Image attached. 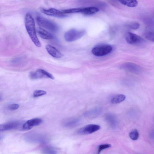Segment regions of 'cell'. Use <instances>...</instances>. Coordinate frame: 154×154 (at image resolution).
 I'll return each instance as SVG.
<instances>
[{"mask_svg": "<svg viewBox=\"0 0 154 154\" xmlns=\"http://www.w3.org/2000/svg\"><path fill=\"white\" fill-rule=\"evenodd\" d=\"M26 28L31 39L37 47H40L41 46L36 33L34 20L30 14L27 13L25 19Z\"/></svg>", "mask_w": 154, "mask_h": 154, "instance_id": "6da1fadb", "label": "cell"}, {"mask_svg": "<svg viewBox=\"0 0 154 154\" xmlns=\"http://www.w3.org/2000/svg\"><path fill=\"white\" fill-rule=\"evenodd\" d=\"M86 33V31L84 30L72 29L66 32L64 38L66 41L73 42L84 36Z\"/></svg>", "mask_w": 154, "mask_h": 154, "instance_id": "7a4b0ae2", "label": "cell"}, {"mask_svg": "<svg viewBox=\"0 0 154 154\" xmlns=\"http://www.w3.org/2000/svg\"><path fill=\"white\" fill-rule=\"evenodd\" d=\"M37 21L39 26L47 29L50 31L55 32L58 30V27L55 23L42 17H37Z\"/></svg>", "mask_w": 154, "mask_h": 154, "instance_id": "3957f363", "label": "cell"}, {"mask_svg": "<svg viewBox=\"0 0 154 154\" xmlns=\"http://www.w3.org/2000/svg\"><path fill=\"white\" fill-rule=\"evenodd\" d=\"M113 50L112 46L109 45H101L96 46L91 50V53L97 57H101L110 53Z\"/></svg>", "mask_w": 154, "mask_h": 154, "instance_id": "277c9868", "label": "cell"}, {"mask_svg": "<svg viewBox=\"0 0 154 154\" xmlns=\"http://www.w3.org/2000/svg\"><path fill=\"white\" fill-rule=\"evenodd\" d=\"M30 77L31 79L35 80L43 78H49L54 79V77L51 74L43 69H39L30 74Z\"/></svg>", "mask_w": 154, "mask_h": 154, "instance_id": "5b68a950", "label": "cell"}, {"mask_svg": "<svg viewBox=\"0 0 154 154\" xmlns=\"http://www.w3.org/2000/svg\"><path fill=\"white\" fill-rule=\"evenodd\" d=\"M101 128V126L96 124H89L81 128L77 132L80 135H87L92 134L97 131Z\"/></svg>", "mask_w": 154, "mask_h": 154, "instance_id": "8992f818", "label": "cell"}, {"mask_svg": "<svg viewBox=\"0 0 154 154\" xmlns=\"http://www.w3.org/2000/svg\"><path fill=\"white\" fill-rule=\"evenodd\" d=\"M21 123L18 121H13L6 124L0 125V131L20 129L22 130Z\"/></svg>", "mask_w": 154, "mask_h": 154, "instance_id": "52a82bcc", "label": "cell"}, {"mask_svg": "<svg viewBox=\"0 0 154 154\" xmlns=\"http://www.w3.org/2000/svg\"><path fill=\"white\" fill-rule=\"evenodd\" d=\"M125 38L127 43L131 45L139 44L143 40L140 36L131 32H128L126 34Z\"/></svg>", "mask_w": 154, "mask_h": 154, "instance_id": "ba28073f", "label": "cell"}, {"mask_svg": "<svg viewBox=\"0 0 154 154\" xmlns=\"http://www.w3.org/2000/svg\"><path fill=\"white\" fill-rule=\"evenodd\" d=\"M43 120L39 118H34L28 120L22 126V130H28L32 129L34 127L42 124Z\"/></svg>", "mask_w": 154, "mask_h": 154, "instance_id": "9c48e42d", "label": "cell"}, {"mask_svg": "<svg viewBox=\"0 0 154 154\" xmlns=\"http://www.w3.org/2000/svg\"><path fill=\"white\" fill-rule=\"evenodd\" d=\"M40 10L43 13L50 16L56 17H63L65 16V14L63 12L54 8L48 9L41 8Z\"/></svg>", "mask_w": 154, "mask_h": 154, "instance_id": "30bf717a", "label": "cell"}, {"mask_svg": "<svg viewBox=\"0 0 154 154\" xmlns=\"http://www.w3.org/2000/svg\"><path fill=\"white\" fill-rule=\"evenodd\" d=\"M121 68L132 73L139 74L141 72V70L139 66L131 63H127L122 65Z\"/></svg>", "mask_w": 154, "mask_h": 154, "instance_id": "8fae6325", "label": "cell"}, {"mask_svg": "<svg viewBox=\"0 0 154 154\" xmlns=\"http://www.w3.org/2000/svg\"><path fill=\"white\" fill-rule=\"evenodd\" d=\"M103 109L101 107H96L85 113V117L90 119H93L99 116L102 113Z\"/></svg>", "mask_w": 154, "mask_h": 154, "instance_id": "7c38bea8", "label": "cell"}, {"mask_svg": "<svg viewBox=\"0 0 154 154\" xmlns=\"http://www.w3.org/2000/svg\"><path fill=\"white\" fill-rule=\"evenodd\" d=\"M45 48L48 53L54 58H60L63 57V54L58 49L52 45H47L45 46Z\"/></svg>", "mask_w": 154, "mask_h": 154, "instance_id": "4fadbf2b", "label": "cell"}, {"mask_svg": "<svg viewBox=\"0 0 154 154\" xmlns=\"http://www.w3.org/2000/svg\"><path fill=\"white\" fill-rule=\"evenodd\" d=\"M80 121V120L78 118H70L64 120L63 122V125L66 127L73 128L78 126Z\"/></svg>", "mask_w": 154, "mask_h": 154, "instance_id": "5bb4252c", "label": "cell"}, {"mask_svg": "<svg viewBox=\"0 0 154 154\" xmlns=\"http://www.w3.org/2000/svg\"><path fill=\"white\" fill-rule=\"evenodd\" d=\"M38 31L40 36L44 39L50 40L53 38V36L52 34L41 28H39Z\"/></svg>", "mask_w": 154, "mask_h": 154, "instance_id": "9a60e30c", "label": "cell"}, {"mask_svg": "<svg viewBox=\"0 0 154 154\" xmlns=\"http://www.w3.org/2000/svg\"><path fill=\"white\" fill-rule=\"evenodd\" d=\"M99 9L95 7H90L82 8V13L87 15L94 14L99 11Z\"/></svg>", "mask_w": 154, "mask_h": 154, "instance_id": "2e32d148", "label": "cell"}, {"mask_svg": "<svg viewBox=\"0 0 154 154\" xmlns=\"http://www.w3.org/2000/svg\"><path fill=\"white\" fill-rule=\"evenodd\" d=\"M126 99V96L124 95L118 94L113 97L111 100V102L113 104H116L120 103Z\"/></svg>", "mask_w": 154, "mask_h": 154, "instance_id": "e0dca14e", "label": "cell"}, {"mask_svg": "<svg viewBox=\"0 0 154 154\" xmlns=\"http://www.w3.org/2000/svg\"><path fill=\"white\" fill-rule=\"evenodd\" d=\"M105 118L110 124L113 126L116 125L117 120L116 116L114 115L111 113H107L105 115Z\"/></svg>", "mask_w": 154, "mask_h": 154, "instance_id": "ac0fdd59", "label": "cell"}, {"mask_svg": "<svg viewBox=\"0 0 154 154\" xmlns=\"http://www.w3.org/2000/svg\"><path fill=\"white\" fill-rule=\"evenodd\" d=\"M120 2L125 6L129 7H136L138 4L136 1H119Z\"/></svg>", "mask_w": 154, "mask_h": 154, "instance_id": "d6986e66", "label": "cell"}, {"mask_svg": "<svg viewBox=\"0 0 154 154\" xmlns=\"http://www.w3.org/2000/svg\"><path fill=\"white\" fill-rule=\"evenodd\" d=\"M43 154H57V151L55 148L51 147H46L42 151Z\"/></svg>", "mask_w": 154, "mask_h": 154, "instance_id": "ffe728a7", "label": "cell"}, {"mask_svg": "<svg viewBox=\"0 0 154 154\" xmlns=\"http://www.w3.org/2000/svg\"><path fill=\"white\" fill-rule=\"evenodd\" d=\"M139 136V132L136 129L133 130L130 133L129 136L131 140L133 141L138 140Z\"/></svg>", "mask_w": 154, "mask_h": 154, "instance_id": "44dd1931", "label": "cell"}, {"mask_svg": "<svg viewBox=\"0 0 154 154\" xmlns=\"http://www.w3.org/2000/svg\"><path fill=\"white\" fill-rule=\"evenodd\" d=\"M63 13L65 14L72 13H82V8H73L63 10Z\"/></svg>", "mask_w": 154, "mask_h": 154, "instance_id": "7402d4cb", "label": "cell"}, {"mask_svg": "<svg viewBox=\"0 0 154 154\" xmlns=\"http://www.w3.org/2000/svg\"><path fill=\"white\" fill-rule=\"evenodd\" d=\"M47 92L42 90H36L35 91L33 94V96L34 97H38L45 95L47 94Z\"/></svg>", "mask_w": 154, "mask_h": 154, "instance_id": "603a6c76", "label": "cell"}, {"mask_svg": "<svg viewBox=\"0 0 154 154\" xmlns=\"http://www.w3.org/2000/svg\"><path fill=\"white\" fill-rule=\"evenodd\" d=\"M111 147V145L110 144H104L100 145L97 151V154H100L102 151L109 148Z\"/></svg>", "mask_w": 154, "mask_h": 154, "instance_id": "cb8c5ba5", "label": "cell"}, {"mask_svg": "<svg viewBox=\"0 0 154 154\" xmlns=\"http://www.w3.org/2000/svg\"><path fill=\"white\" fill-rule=\"evenodd\" d=\"M129 27L133 30H137L140 27V24L138 22H133L129 25Z\"/></svg>", "mask_w": 154, "mask_h": 154, "instance_id": "d4e9b609", "label": "cell"}, {"mask_svg": "<svg viewBox=\"0 0 154 154\" xmlns=\"http://www.w3.org/2000/svg\"><path fill=\"white\" fill-rule=\"evenodd\" d=\"M146 38L151 41L154 42V33L152 32H149L147 33L145 35Z\"/></svg>", "mask_w": 154, "mask_h": 154, "instance_id": "484cf974", "label": "cell"}, {"mask_svg": "<svg viewBox=\"0 0 154 154\" xmlns=\"http://www.w3.org/2000/svg\"><path fill=\"white\" fill-rule=\"evenodd\" d=\"M19 107V105L16 104H13L10 105L8 107L9 110H15L18 109Z\"/></svg>", "mask_w": 154, "mask_h": 154, "instance_id": "4316f807", "label": "cell"}, {"mask_svg": "<svg viewBox=\"0 0 154 154\" xmlns=\"http://www.w3.org/2000/svg\"><path fill=\"white\" fill-rule=\"evenodd\" d=\"M1 138H2V137H1V136H0V140H1Z\"/></svg>", "mask_w": 154, "mask_h": 154, "instance_id": "83f0119b", "label": "cell"}, {"mask_svg": "<svg viewBox=\"0 0 154 154\" xmlns=\"http://www.w3.org/2000/svg\"><path fill=\"white\" fill-rule=\"evenodd\" d=\"M1 99V97H0V100Z\"/></svg>", "mask_w": 154, "mask_h": 154, "instance_id": "f1b7e54d", "label": "cell"}]
</instances>
